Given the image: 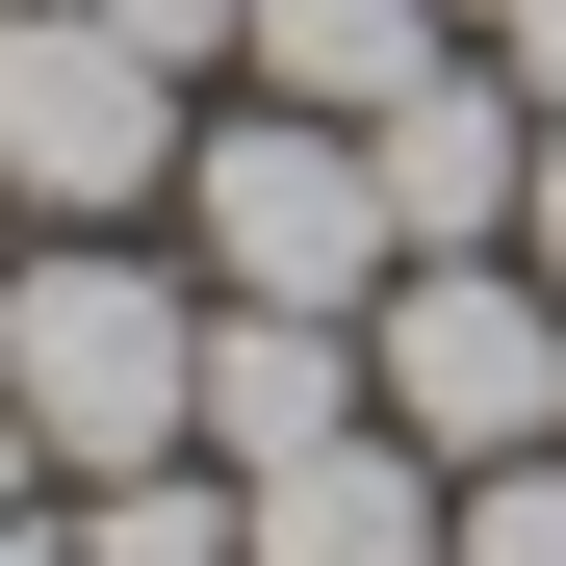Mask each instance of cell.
Returning <instances> with one entry per match:
<instances>
[{
  "label": "cell",
  "mask_w": 566,
  "mask_h": 566,
  "mask_svg": "<svg viewBox=\"0 0 566 566\" xmlns=\"http://www.w3.org/2000/svg\"><path fill=\"white\" fill-rule=\"evenodd\" d=\"M0 412H27L52 490H129V463L207 438V310L129 232H27V283H0Z\"/></svg>",
  "instance_id": "obj_1"
},
{
  "label": "cell",
  "mask_w": 566,
  "mask_h": 566,
  "mask_svg": "<svg viewBox=\"0 0 566 566\" xmlns=\"http://www.w3.org/2000/svg\"><path fill=\"white\" fill-rule=\"evenodd\" d=\"M180 207H207V283L232 310H387L412 232H387V155L335 104H207L180 129Z\"/></svg>",
  "instance_id": "obj_2"
},
{
  "label": "cell",
  "mask_w": 566,
  "mask_h": 566,
  "mask_svg": "<svg viewBox=\"0 0 566 566\" xmlns=\"http://www.w3.org/2000/svg\"><path fill=\"white\" fill-rule=\"evenodd\" d=\"M360 387H387L412 463H541L566 438V283L541 258H412L360 310Z\"/></svg>",
  "instance_id": "obj_3"
},
{
  "label": "cell",
  "mask_w": 566,
  "mask_h": 566,
  "mask_svg": "<svg viewBox=\"0 0 566 566\" xmlns=\"http://www.w3.org/2000/svg\"><path fill=\"white\" fill-rule=\"evenodd\" d=\"M155 180H180V77L104 0H0V207L27 232H129Z\"/></svg>",
  "instance_id": "obj_4"
},
{
  "label": "cell",
  "mask_w": 566,
  "mask_h": 566,
  "mask_svg": "<svg viewBox=\"0 0 566 566\" xmlns=\"http://www.w3.org/2000/svg\"><path fill=\"white\" fill-rule=\"evenodd\" d=\"M360 155H387V232H412V258H515V207H541V104H515L490 52H438Z\"/></svg>",
  "instance_id": "obj_5"
},
{
  "label": "cell",
  "mask_w": 566,
  "mask_h": 566,
  "mask_svg": "<svg viewBox=\"0 0 566 566\" xmlns=\"http://www.w3.org/2000/svg\"><path fill=\"white\" fill-rule=\"evenodd\" d=\"M463 541V463H412L387 412L360 438H310V463H258L232 490V566H438Z\"/></svg>",
  "instance_id": "obj_6"
},
{
  "label": "cell",
  "mask_w": 566,
  "mask_h": 566,
  "mask_svg": "<svg viewBox=\"0 0 566 566\" xmlns=\"http://www.w3.org/2000/svg\"><path fill=\"white\" fill-rule=\"evenodd\" d=\"M360 412H387V387H360L335 310H232V283H207V463H232V490L310 463V438H360Z\"/></svg>",
  "instance_id": "obj_7"
},
{
  "label": "cell",
  "mask_w": 566,
  "mask_h": 566,
  "mask_svg": "<svg viewBox=\"0 0 566 566\" xmlns=\"http://www.w3.org/2000/svg\"><path fill=\"white\" fill-rule=\"evenodd\" d=\"M438 52H463V0H258V52H232V77H258V104H335V129H387Z\"/></svg>",
  "instance_id": "obj_8"
},
{
  "label": "cell",
  "mask_w": 566,
  "mask_h": 566,
  "mask_svg": "<svg viewBox=\"0 0 566 566\" xmlns=\"http://www.w3.org/2000/svg\"><path fill=\"white\" fill-rule=\"evenodd\" d=\"M77 566H232V490H180V463H129V490H77Z\"/></svg>",
  "instance_id": "obj_9"
},
{
  "label": "cell",
  "mask_w": 566,
  "mask_h": 566,
  "mask_svg": "<svg viewBox=\"0 0 566 566\" xmlns=\"http://www.w3.org/2000/svg\"><path fill=\"white\" fill-rule=\"evenodd\" d=\"M438 566H566V438H541V463H463V541H438Z\"/></svg>",
  "instance_id": "obj_10"
},
{
  "label": "cell",
  "mask_w": 566,
  "mask_h": 566,
  "mask_svg": "<svg viewBox=\"0 0 566 566\" xmlns=\"http://www.w3.org/2000/svg\"><path fill=\"white\" fill-rule=\"evenodd\" d=\"M104 27H129L155 77H232V52H258V0H104Z\"/></svg>",
  "instance_id": "obj_11"
},
{
  "label": "cell",
  "mask_w": 566,
  "mask_h": 566,
  "mask_svg": "<svg viewBox=\"0 0 566 566\" xmlns=\"http://www.w3.org/2000/svg\"><path fill=\"white\" fill-rule=\"evenodd\" d=\"M490 77H515V104H566V0H490Z\"/></svg>",
  "instance_id": "obj_12"
},
{
  "label": "cell",
  "mask_w": 566,
  "mask_h": 566,
  "mask_svg": "<svg viewBox=\"0 0 566 566\" xmlns=\"http://www.w3.org/2000/svg\"><path fill=\"white\" fill-rule=\"evenodd\" d=\"M515 258H541V283H566V104H541V207H515Z\"/></svg>",
  "instance_id": "obj_13"
},
{
  "label": "cell",
  "mask_w": 566,
  "mask_h": 566,
  "mask_svg": "<svg viewBox=\"0 0 566 566\" xmlns=\"http://www.w3.org/2000/svg\"><path fill=\"white\" fill-rule=\"evenodd\" d=\"M0 566H77V515H52V490H27V515H0Z\"/></svg>",
  "instance_id": "obj_14"
},
{
  "label": "cell",
  "mask_w": 566,
  "mask_h": 566,
  "mask_svg": "<svg viewBox=\"0 0 566 566\" xmlns=\"http://www.w3.org/2000/svg\"><path fill=\"white\" fill-rule=\"evenodd\" d=\"M463 27H490V0H463Z\"/></svg>",
  "instance_id": "obj_15"
}]
</instances>
